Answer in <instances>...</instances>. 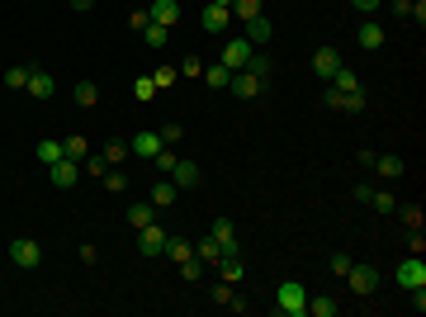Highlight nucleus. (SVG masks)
Returning a JSON list of instances; mask_svg holds the SVG:
<instances>
[{
	"instance_id": "nucleus-1",
	"label": "nucleus",
	"mask_w": 426,
	"mask_h": 317,
	"mask_svg": "<svg viewBox=\"0 0 426 317\" xmlns=\"http://www.w3.org/2000/svg\"><path fill=\"white\" fill-rule=\"evenodd\" d=\"M275 308L284 317H303L308 313V293H303V284L298 280H280L275 284Z\"/></svg>"
},
{
	"instance_id": "nucleus-2",
	"label": "nucleus",
	"mask_w": 426,
	"mask_h": 317,
	"mask_svg": "<svg viewBox=\"0 0 426 317\" xmlns=\"http://www.w3.org/2000/svg\"><path fill=\"white\" fill-rule=\"evenodd\" d=\"M346 284H350V293L370 298V293L379 289V265H355V261H350V270H346Z\"/></svg>"
},
{
	"instance_id": "nucleus-3",
	"label": "nucleus",
	"mask_w": 426,
	"mask_h": 317,
	"mask_svg": "<svg viewBox=\"0 0 426 317\" xmlns=\"http://www.w3.org/2000/svg\"><path fill=\"white\" fill-rule=\"evenodd\" d=\"M327 105L341 109V114H365V109H370V95H365V90H336V85H332V90H327Z\"/></svg>"
},
{
	"instance_id": "nucleus-4",
	"label": "nucleus",
	"mask_w": 426,
	"mask_h": 317,
	"mask_svg": "<svg viewBox=\"0 0 426 317\" xmlns=\"http://www.w3.org/2000/svg\"><path fill=\"white\" fill-rule=\"evenodd\" d=\"M166 237H171V232H166L161 223H147V228H137V251H142L147 261H157L161 251H166Z\"/></svg>"
},
{
	"instance_id": "nucleus-5",
	"label": "nucleus",
	"mask_w": 426,
	"mask_h": 317,
	"mask_svg": "<svg viewBox=\"0 0 426 317\" xmlns=\"http://www.w3.org/2000/svg\"><path fill=\"white\" fill-rule=\"evenodd\" d=\"M393 280H398V289H407V293L422 289V284H426V261H422V256H407V261L393 270Z\"/></svg>"
},
{
	"instance_id": "nucleus-6",
	"label": "nucleus",
	"mask_w": 426,
	"mask_h": 317,
	"mask_svg": "<svg viewBox=\"0 0 426 317\" xmlns=\"http://www.w3.org/2000/svg\"><path fill=\"white\" fill-rule=\"evenodd\" d=\"M251 53H256V48H251L246 38H228V43H223V57H218V62H223L228 71H241V67L251 62Z\"/></svg>"
},
{
	"instance_id": "nucleus-7",
	"label": "nucleus",
	"mask_w": 426,
	"mask_h": 317,
	"mask_svg": "<svg viewBox=\"0 0 426 317\" xmlns=\"http://www.w3.org/2000/svg\"><path fill=\"white\" fill-rule=\"evenodd\" d=\"M166 147L161 142V132H152V128H142V132H133V142H128V157H142V161H157V152Z\"/></svg>"
},
{
	"instance_id": "nucleus-8",
	"label": "nucleus",
	"mask_w": 426,
	"mask_h": 317,
	"mask_svg": "<svg viewBox=\"0 0 426 317\" xmlns=\"http://www.w3.org/2000/svg\"><path fill=\"white\" fill-rule=\"evenodd\" d=\"M10 261L24 265V270H33V265L43 261V246H38L33 237H15V241H10Z\"/></svg>"
},
{
	"instance_id": "nucleus-9",
	"label": "nucleus",
	"mask_w": 426,
	"mask_h": 317,
	"mask_svg": "<svg viewBox=\"0 0 426 317\" xmlns=\"http://www.w3.org/2000/svg\"><path fill=\"white\" fill-rule=\"evenodd\" d=\"M261 85H266V80L251 76L246 67H241V71H232V80H228V90H232L237 100H256V95H261Z\"/></svg>"
},
{
	"instance_id": "nucleus-10",
	"label": "nucleus",
	"mask_w": 426,
	"mask_h": 317,
	"mask_svg": "<svg viewBox=\"0 0 426 317\" xmlns=\"http://www.w3.org/2000/svg\"><path fill=\"white\" fill-rule=\"evenodd\" d=\"M76 175H80V161H71V157H62V161L48 166V180H53L57 189H71V185H76Z\"/></svg>"
},
{
	"instance_id": "nucleus-11",
	"label": "nucleus",
	"mask_w": 426,
	"mask_h": 317,
	"mask_svg": "<svg viewBox=\"0 0 426 317\" xmlns=\"http://www.w3.org/2000/svg\"><path fill=\"white\" fill-rule=\"evenodd\" d=\"M228 19H232V10H228V5H204V10H199L204 33H228Z\"/></svg>"
},
{
	"instance_id": "nucleus-12",
	"label": "nucleus",
	"mask_w": 426,
	"mask_h": 317,
	"mask_svg": "<svg viewBox=\"0 0 426 317\" xmlns=\"http://www.w3.org/2000/svg\"><path fill=\"white\" fill-rule=\"evenodd\" d=\"M166 175H171V185H176V189H194V185H199V166L185 161V157H176V166H171Z\"/></svg>"
},
{
	"instance_id": "nucleus-13",
	"label": "nucleus",
	"mask_w": 426,
	"mask_h": 317,
	"mask_svg": "<svg viewBox=\"0 0 426 317\" xmlns=\"http://www.w3.org/2000/svg\"><path fill=\"white\" fill-rule=\"evenodd\" d=\"M147 19H152V24H161V28H176V24H180V5H176V0H152Z\"/></svg>"
},
{
	"instance_id": "nucleus-14",
	"label": "nucleus",
	"mask_w": 426,
	"mask_h": 317,
	"mask_svg": "<svg viewBox=\"0 0 426 317\" xmlns=\"http://www.w3.org/2000/svg\"><path fill=\"white\" fill-rule=\"evenodd\" d=\"M313 71H318L322 80H332L341 71V53H336V48H318V53H313Z\"/></svg>"
},
{
	"instance_id": "nucleus-15",
	"label": "nucleus",
	"mask_w": 426,
	"mask_h": 317,
	"mask_svg": "<svg viewBox=\"0 0 426 317\" xmlns=\"http://www.w3.org/2000/svg\"><path fill=\"white\" fill-rule=\"evenodd\" d=\"M33 100H53V90H57V80L48 76V71H38V67H28V85H24Z\"/></svg>"
},
{
	"instance_id": "nucleus-16",
	"label": "nucleus",
	"mask_w": 426,
	"mask_h": 317,
	"mask_svg": "<svg viewBox=\"0 0 426 317\" xmlns=\"http://www.w3.org/2000/svg\"><path fill=\"white\" fill-rule=\"evenodd\" d=\"M270 38H275V24H270L266 15H256V19H246V43H251V48H266Z\"/></svg>"
},
{
	"instance_id": "nucleus-17",
	"label": "nucleus",
	"mask_w": 426,
	"mask_h": 317,
	"mask_svg": "<svg viewBox=\"0 0 426 317\" xmlns=\"http://www.w3.org/2000/svg\"><path fill=\"white\" fill-rule=\"evenodd\" d=\"M374 166H379L384 180H402V171H407V161H402L398 152H374Z\"/></svg>"
},
{
	"instance_id": "nucleus-18",
	"label": "nucleus",
	"mask_w": 426,
	"mask_h": 317,
	"mask_svg": "<svg viewBox=\"0 0 426 317\" xmlns=\"http://www.w3.org/2000/svg\"><path fill=\"white\" fill-rule=\"evenodd\" d=\"M209 237L218 241V246H223V256H232V251H237V228H232L228 218H218V223H213V228H209Z\"/></svg>"
},
{
	"instance_id": "nucleus-19",
	"label": "nucleus",
	"mask_w": 426,
	"mask_h": 317,
	"mask_svg": "<svg viewBox=\"0 0 426 317\" xmlns=\"http://www.w3.org/2000/svg\"><path fill=\"white\" fill-rule=\"evenodd\" d=\"M355 43H360L365 53H379V48H384V28L374 24V19H365V24H360V33H355Z\"/></svg>"
},
{
	"instance_id": "nucleus-20",
	"label": "nucleus",
	"mask_w": 426,
	"mask_h": 317,
	"mask_svg": "<svg viewBox=\"0 0 426 317\" xmlns=\"http://www.w3.org/2000/svg\"><path fill=\"white\" fill-rule=\"evenodd\" d=\"M176 199H180V189L171 185V175H161L157 185H152V209H171Z\"/></svg>"
},
{
	"instance_id": "nucleus-21",
	"label": "nucleus",
	"mask_w": 426,
	"mask_h": 317,
	"mask_svg": "<svg viewBox=\"0 0 426 317\" xmlns=\"http://www.w3.org/2000/svg\"><path fill=\"white\" fill-rule=\"evenodd\" d=\"M161 256H171L176 265H185V261H194V241H185V237H166V251Z\"/></svg>"
},
{
	"instance_id": "nucleus-22",
	"label": "nucleus",
	"mask_w": 426,
	"mask_h": 317,
	"mask_svg": "<svg viewBox=\"0 0 426 317\" xmlns=\"http://www.w3.org/2000/svg\"><path fill=\"white\" fill-rule=\"evenodd\" d=\"M128 223H133V228H147V223H157V209H152V199H137V204H128Z\"/></svg>"
},
{
	"instance_id": "nucleus-23",
	"label": "nucleus",
	"mask_w": 426,
	"mask_h": 317,
	"mask_svg": "<svg viewBox=\"0 0 426 317\" xmlns=\"http://www.w3.org/2000/svg\"><path fill=\"white\" fill-rule=\"evenodd\" d=\"M218 275H223V284H241V261H237V251L232 256H218Z\"/></svg>"
},
{
	"instance_id": "nucleus-24",
	"label": "nucleus",
	"mask_w": 426,
	"mask_h": 317,
	"mask_svg": "<svg viewBox=\"0 0 426 317\" xmlns=\"http://www.w3.org/2000/svg\"><path fill=\"white\" fill-rule=\"evenodd\" d=\"M76 105L80 109H95V105H100V85H95V80H76Z\"/></svg>"
},
{
	"instance_id": "nucleus-25",
	"label": "nucleus",
	"mask_w": 426,
	"mask_h": 317,
	"mask_svg": "<svg viewBox=\"0 0 426 317\" xmlns=\"http://www.w3.org/2000/svg\"><path fill=\"white\" fill-rule=\"evenodd\" d=\"M374 213H393L398 209V199H393V189H370V199H365Z\"/></svg>"
},
{
	"instance_id": "nucleus-26",
	"label": "nucleus",
	"mask_w": 426,
	"mask_h": 317,
	"mask_svg": "<svg viewBox=\"0 0 426 317\" xmlns=\"http://www.w3.org/2000/svg\"><path fill=\"white\" fill-rule=\"evenodd\" d=\"M62 152H67L71 161H85V157H90V142H85L80 132H71V137H62Z\"/></svg>"
},
{
	"instance_id": "nucleus-27",
	"label": "nucleus",
	"mask_w": 426,
	"mask_h": 317,
	"mask_svg": "<svg viewBox=\"0 0 426 317\" xmlns=\"http://www.w3.org/2000/svg\"><path fill=\"white\" fill-rule=\"evenodd\" d=\"M336 308H341V303H336L332 293H318V298H308V313H313V317H336Z\"/></svg>"
},
{
	"instance_id": "nucleus-28",
	"label": "nucleus",
	"mask_w": 426,
	"mask_h": 317,
	"mask_svg": "<svg viewBox=\"0 0 426 317\" xmlns=\"http://www.w3.org/2000/svg\"><path fill=\"white\" fill-rule=\"evenodd\" d=\"M204 80H209L213 90H228V80H232V71H228L223 62H213V67H204Z\"/></svg>"
},
{
	"instance_id": "nucleus-29",
	"label": "nucleus",
	"mask_w": 426,
	"mask_h": 317,
	"mask_svg": "<svg viewBox=\"0 0 426 317\" xmlns=\"http://www.w3.org/2000/svg\"><path fill=\"white\" fill-rule=\"evenodd\" d=\"M62 157H67V152H62L57 137H43V142H38V161H43V166H53V161H62Z\"/></svg>"
},
{
	"instance_id": "nucleus-30",
	"label": "nucleus",
	"mask_w": 426,
	"mask_h": 317,
	"mask_svg": "<svg viewBox=\"0 0 426 317\" xmlns=\"http://www.w3.org/2000/svg\"><path fill=\"white\" fill-rule=\"evenodd\" d=\"M100 157H105V161H109V166H119V161L128 157V142H119V137H109L105 147H100Z\"/></svg>"
},
{
	"instance_id": "nucleus-31",
	"label": "nucleus",
	"mask_w": 426,
	"mask_h": 317,
	"mask_svg": "<svg viewBox=\"0 0 426 317\" xmlns=\"http://www.w3.org/2000/svg\"><path fill=\"white\" fill-rule=\"evenodd\" d=\"M232 15H237L241 24H246V19H256V15H266V10H261V0H232Z\"/></svg>"
},
{
	"instance_id": "nucleus-32",
	"label": "nucleus",
	"mask_w": 426,
	"mask_h": 317,
	"mask_svg": "<svg viewBox=\"0 0 426 317\" xmlns=\"http://www.w3.org/2000/svg\"><path fill=\"white\" fill-rule=\"evenodd\" d=\"M142 38H147V48H166V43H171V28L147 24V28H142Z\"/></svg>"
},
{
	"instance_id": "nucleus-33",
	"label": "nucleus",
	"mask_w": 426,
	"mask_h": 317,
	"mask_svg": "<svg viewBox=\"0 0 426 317\" xmlns=\"http://www.w3.org/2000/svg\"><path fill=\"white\" fill-rule=\"evenodd\" d=\"M194 256H199V261H218V256H223V246H218V241H213V237H204V241H194Z\"/></svg>"
},
{
	"instance_id": "nucleus-34",
	"label": "nucleus",
	"mask_w": 426,
	"mask_h": 317,
	"mask_svg": "<svg viewBox=\"0 0 426 317\" xmlns=\"http://www.w3.org/2000/svg\"><path fill=\"white\" fill-rule=\"evenodd\" d=\"M105 189H109V194H123V189H128V175H123L119 166H109V171H105Z\"/></svg>"
},
{
	"instance_id": "nucleus-35",
	"label": "nucleus",
	"mask_w": 426,
	"mask_h": 317,
	"mask_svg": "<svg viewBox=\"0 0 426 317\" xmlns=\"http://www.w3.org/2000/svg\"><path fill=\"white\" fill-rule=\"evenodd\" d=\"M152 95H157V80H152V76H137V80H133V100H142V105H147Z\"/></svg>"
},
{
	"instance_id": "nucleus-36",
	"label": "nucleus",
	"mask_w": 426,
	"mask_h": 317,
	"mask_svg": "<svg viewBox=\"0 0 426 317\" xmlns=\"http://www.w3.org/2000/svg\"><path fill=\"white\" fill-rule=\"evenodd\" d=\"M332 85H336V90H365V85H360V76H355V71H346V67L332 76Z\"/></svg>"
},
{
	"instance_id": "nucleus-37",
	"label": "nucleus",
	"mask_w": 426,
	"mask_h": 317,
	"mask_svg": "<svg viewBox=\"0 0 426 317\" xmlns=\"http://www.w3.org/2000/svg\"><path fill=\"white\" fill-rule=\"evenodd\" d=\"M152 80H157V90H171V85L180 80V71H176V67H157V71H152Z\"/></svg>"
},
{
	"instance_id": "nucleus-38",
	"label": "nucleus",
	"mask_w": 426,
	"mask_h": 317,
	"mask_svg": "<svg viewBox=\"0 0 426 317\" xmlns=\"http://www.w3.org/2000/svg\"><path fill=\"white\" fill-rule=\"evenodd\" d=\"M5 85H10V90H24L28 85V67H10V71H5Z\"/></svg>"
},
{
	"instance_id": "nucleus-39",
	"label": "nucleus",
	"mask_w": 426,
	"mask_h": 317,
	"mask_svg": "<svg viewBox=\"0 0 426 317\" xmlns=\"http://www.w3.org/2000/svg\"><path fill=\"white\" fill-rule=\"evenodd\" d=\"M199 275H204V261H199V256L180 265V280H185V284H199Z\"/></svg>"
},
{
	"instance_id": "nucleus-40",
	"label": "nucleus",
	"mask_w": 426,
	"mask_h": 317,
	"mask_svg": "<svg viewBox=\"0 0 426 317\" xmlns=\"http://www.w3.org/2000/svg\"><path fill=\"white\" fill-rule=\"evenodd\" d=\"M246 71H251V76H261V80H266V76H270V57L251 53V62H246Z\"/></svg>"
},
{
	"instance_id": "nucleus-41",
	"label": "nucleus",
	"mask_w": 426,
	"mask_h": 317,
	"mask_svg": "<svg viewBox=\"0 0 426 317\" xmlns=\"http://www.w3.org/2000/svg\"><path fill=\"white\" fill-rule=\"evenodd\" d=\"M393 213H398L407 228H422V209H417V204H402V209H393Z\"/></svg>"
},
{
	"instance_id": "nucleus-42",
	"label": "nucleus",
	"mask_w": 426,
	"mask_h": 317,
	"mask_svg": "<svg viewBox=\"0 0 426 317\" xmlns=\"http://www.w3.org/2000/svg\"><path fill=\"white\" fill-rule=\"evenodd\" d=\"M105 171H109V161L100 157V152H95V157H85V175H100V180H105Z\"/></svg>"
},
{
	"instance_id": "nucleus-43",
	"label": "nucleus",
	"mask_w": 426,
	"mask_h": 317,
	"mask_svg": "<svg viewBox=\"0 0 426 317\" xmlns=\"http://www.w3.org/2000/svg\"><path fill=\"white\" fill-rule=\"evenodd\" d=\"M157 132H161V142H166V147H176V142L185 137V128H180V123H166V128H157Z\"/></svg>"
},
{
	"instance_id": "nucleus-44",
	"label": "nucleus",
	"mask_w": 426,
	"mask_h": 317,
	"mask_svg": "<svg viewBox=\"0 0 426 317\" xmlns=\"http://www.w3.org/2000/svg\"><path fill=\"white\" fill-rule=\"evenodd\" d=\"M180 76H204V62H199V57H185V62H180Z\"/></svg>"
},
{
	"instance_id": "nucleus-45",
	"label": "nucleus",
	"mask_w": 426,
	"mask_h": 317,
	"mask_svg": "<svg viewBox=\"0 0 426 317\" xmlns=\"http://www.w3.org/2000/svg\"><path fill=\"white\" fill-rule=\"evenodd\" d=\"M232 293H237L232 284H218V289H213V303H223V308H228V303H232Z\"/></svg>"
},
{
	"instance_id": "nucleus-46",
	"label": "nucleus",
	"mask_w": 426,
	"mask_h": 317,
	"mask_svg": "<svg viewBox=\"0 0 426 317\" xmlns=\"http://www.w3.org/2000/svg\"><path fill=\"white\" fill-rule=\"evenodd\" d=\"M346 270H350V256H346V251H336V256H332V275H346Z\"/></svg>"
},
{
	"instance_id": "nucleus-47",
	"label": "nucleus",
	"mask_w": 426,
	"mask_h": 317,
	"mask_svg": "<svg viewBox=\"0 0 426 317\" xmlns=\"http://www.w3.org/2000/svg\"><path fill=\"white\" fill-rule=\"evenodd\" d=\"M128 24H133V28H137V33H142V28L152 24V19H147V10H137V15H128Z\"/></svg>"
},
{
	"instance_id": "nucleus-48",
	"label": "nucleus",
	"mask_w": 426,
	"mask_h": 317,
	"mask_svg": "<svg viewBox=\"0 0 426 317\" xmlns=\"http://www.w3.org/2000/svg\"><path fill=\"white\" fill-rule=\"evenodd\" d=\"M350 5H355L360 15H374V10H379V0H350Z\"/></svg>"
},
{
	"instance_id": "nucleus-49",
	"label": "nucleus",
	"mask_w": 426,
	"mask_h": 317,
	"mask_svg": "<svg viewBox=\"0 0 426 317\" xmlns=\"http://www.w3.org/2000/svg\"><path fill=\"white\" fill-rule=\"evenodd\" d=\"M71 10H76V15H85V10H95V0H71Z\"/></svg>"
},
{
	"instance_id": "nucleus-50",
	"label": "nucleus",
	"mask_w": 426,
	"mask_h": 317,
	"mask_svg": "<svg viewBox=\"0 0 426 317\" xmlns=\"http://www.w3.org/2000/svg\"><path fill=\"white\" fill-rule=\"evenodd\" d=\"M209 5H228V10H232V0H209Z\"/></svg>"
}]
</instances>
